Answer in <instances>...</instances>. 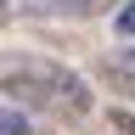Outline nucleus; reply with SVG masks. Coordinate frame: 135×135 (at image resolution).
Here are the masks:
<instances>
[{
	"label": "nucleus",
	"mask_w": 135,
	"mask_h": 135,
	"mask_svg": "<svg viewBox=\"0 0 135 135\" xmlns=\"http://www.w3.org/2000/svg\"><path fill=\"white\" fill-rule=\"evenodd\" d=\"M0 135H34V124H28L17 107H6V101H0Z\"/></svg>",
	"instance_id": "nucleus-3"
},
{
	"label": "nucleus",
	"mask_w": 135,
	"mask_h": 135,
	"mask_svg": "<svg viewBox=\"0 0 135 135\" xmlns=\"http://www.w3.org/2000/svg\"><path fill=\"white\" fill-rule=\"evenodd\" d=\"M17 6H28V11H45V17H101V11L124 6V0H17Z\"/></svg>",
	"instance_id": "nucleus-2"
},
{
	"label": "nucleus",
	"mask_w": 135,
	"mask_h": 135,
	"mask_svg": "<svg viewBox=\"0 0 135 135\" xmlns=\"http://www.w3.org/2000/svg\"><path fill=\"white\" fill-rule=\"evenodd\" d=\"M124 68H129V73H135V51H124Z\"/></svg>",
	"instance_id": "nucleus-6"
},
{
	"label": "nucleus",
	"mask_w": 135,
	"mask_h": 135,
	"mask_svg": "<svg viewBox=\"0 0 135 135\" xmlns=\"http://www.w3.org/2000/svg\"><path fill=\"white\" fill-rule=\"evenodd\" d=\"M0 96L23 101V107H45L56 118H90L96 113V96L73 68L62 62H45V56H17V62H0Z\"/></svg>",
	"instance_id": "nucleus-1"
},
{
	"label": "nucleus",
	"mask_w": 135,
	"mask_h": 135,
	"mask_svg": "<svg viewBox=\"0 0 135 135\" xmlns=\"http://www.w3.org/2000/svg\"><path fill=\"white\" fill-rule=\"evenodd\" d=\"M113 129H118V135H135V113L118 107V113H113Z\"/></svg>",
	"instance_id": "nucleus-5"
},
{
	"label": "nucleus",
	"mask_w": 135,
	"mask_h": 135,
	"mask_svg": "<svg viewBox=\"0 0 135 135\" xmlns=\"http://www.w3.org/2000/svg\"><path fill=\"white\" fill-rule=\"evenodd\" d=\"M113 28L124 34V40H135V0H124V6L113 11Z\"/></svg>",
	"instance_id": "nucleus-4"
}]
</instances>
